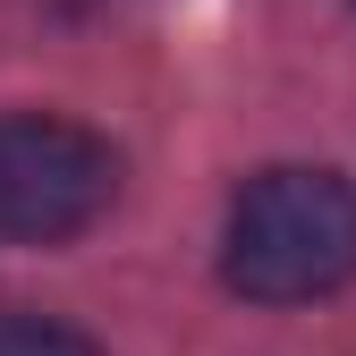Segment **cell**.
<instances>
[{
	"label": "cell",
	"mask_w": 356,
	"mask_h": 356,
	"mask_svg": "<svg viewBox=\"0 0 356 356\" xmlns=\"http://www.w3.org/2000/svg\"><path fill=\"white\" fill-rule=\"evenodd\" d=\"M220 280L254 305H305L356 280V187L339 170H263L220 229Z\"/></svg>",
	"instance_id": "6da1fadb"
},
{
	"label": "cell",
	"mask_w": 356,
	"mask_h": 356,
	"mask_svg": "<svg viewBox=\"0 0 356 356\" xmlns=\"http://www.w3.org/2000/svg\"><path fill=\"white\" fill-rule=\"evenodd\" d=\"M119 195V153L76 119L9 111L0 119V246H60L94 229Z\"/></svg>",
	"instance_id": "7a4b0ae2"
},
{
	"label": "cell",
	"mask_w": 356,
	"mask_h": 356,
	"mask_svg": "<svg viewBox=\"0 0 356 356\" xmlns=\"http://www.w3.org/2000/svg\"><path fill=\"white\" fill-rule=\"evenodd\" d=\"M0 356H102L85 331H68V323H42V314H9L0 323Z\"/></svg>",
	"instance_id": "3957f363"
}]
</instances>
